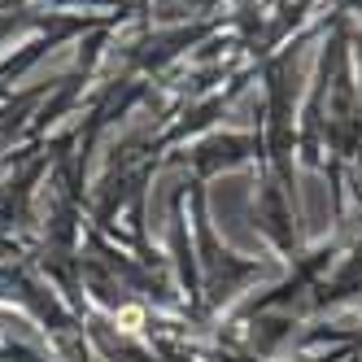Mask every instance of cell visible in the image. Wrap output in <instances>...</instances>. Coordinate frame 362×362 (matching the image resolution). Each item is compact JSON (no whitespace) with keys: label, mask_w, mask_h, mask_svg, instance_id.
<instances>
[{"label":"cell","mask_w":362,"mask_h":362,"mask_svg":"<svg viewBox=\"0 0 362 362\" xmlns=\"http://www.w3.org/2000/svg\"><path fill=\"white\" fill-rule=\"evenodd\" d=\"M122 327H127V332H136V327H140V310H136V305H127V310H122Z\"/></svg>","instance_id":"obj_1"}]
</instances>
